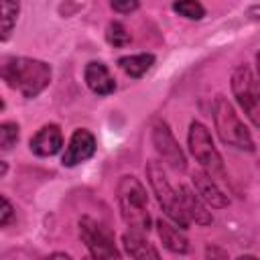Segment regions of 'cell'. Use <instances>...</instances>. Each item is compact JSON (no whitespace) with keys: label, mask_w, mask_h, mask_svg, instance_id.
I'll list each match as a JSON object with an SVG mask.
<instances>
[{"label":"cell","mask_w":260,"mask_h":260,"mask_svg":"<svg viewBox=\"0 0 260 260\" xmlns=\"http://www.w3.org/2000/svg\"><path fill=\"white\" fill-rule=\"evenodd\" d=\"M51 65L30 57H8L2 63V79L22 98H37L51 83Z\"/></svg>","instance_id":"1"},{"label":"cell","mask_w":260,"mask_h":260,"mask_svg":"<svg viewBox=\"0 0 260 260\" xmlns=\"http://www.w3.org/2000/svg\"><path fill=\"white\" fill-rule=\"evenodd\" d=\"M116 197L124 223L130 230H138L146 234L150 230L152 219L148 213V195L140 179H136L134 175L120 177L116 187Z\"/></svg>","instance_id":"2"},{"label":"cell","mask_w":260,"mask_h":260,"mask_svg":"<svg viewBox=\"0 0 260 260\" xmlns=\"http://www.w3.org/2000/svg\"><path fill=\"white\" fill-rule=\"evenodd\" d=\"M213 124L223 144L234 146L238 150L254 152V140L250 130L246 128V124L236 114L234 106L223 95H217L213 100Z\"/></svg>","instance_id":"3"},{"label":"cell","mask_w":260,"mask_h":260,"mask_svg":"<svg viewBox=\"0 0 260 260\" xmlns=\"http://www.w3.org/2000/svg\"><path fill=\"white\" fill-rule=\"evenodd\" d=\"M146 177H148V183H150V189L152 193L156 195V201L160 205V209L165 211V215L175 221L179 228L187 230L191 219L187 217L185 213V207H183V201H181V195H179V189H175L171 185V181L167 179L165 175V169L160 162L156 160H148L146 162Z\"/></svg>","instance_id":"4"},{"label":"cell","mask_w":260,"mask_h":260,"mask_svg":"<svg viewBox=\"0 0 260 260\" xmlns=\"http://www.w3.org/2000/svg\"><path fill=\"white\" fill-rule=\"evenodd\" d=\"M187 142H189V150H191L193 158L199 162V167L205 173H209L213 179H219V181L228 183V173H225V167H223V158H221L219 150L215 148L211 132L207 130V126L193 120L189 124Z\"/></svg>","instance_id":"5"},{"label":"cell","mask_w":260,"mask_h":260,"mask_svg":"<svg viewBox=\"0 0 260 260\" xmlns=\"http://www.w3.org/2000/svg\"><path fill=\"white\" fill-rule=\"evenodd\" d=\"M232 93L248 120L260 130V87L248 65H238L232 71Z\"/></svg>","instance_id":"6"},{"label":"cell","mask_w":260,"mask_h":260,"mask_svg":"<svg viewBox=\"0 0 260 260\" xmlns=\"http://www.w3.org/2000/svg\"><path fill=\"white\" fill-rule=\"evenodd\" d=\"M79 236H81V242L85 244L89 256H93V258H120V252L114 244L112 232L104 223L95 221L93 217L83 215L79 219Z\"/></svg>","instance_id":"7"},{"label":"cell","mask_w":260,"mask_h":260,"mask_svg":"<svg viewBox=\"0 0 260 260\" xmlns=\"http://www.w3.org/2000/svg\"><path fill=\"white\" fill-rule=\"evenodd\" d=\"M152 144H154V150L156 154L165 160V165L177 173H183L187 169V158H185V152L181 150L179 142L175 140L169 124L165 120H158L154 122L152 126Z\"/></svg>","instance_id":"8"},{"label":"cell","mask_w":260,"mask_h":260,"mask_svg":"<svg viewBox=\"0 0 260 260\" xmlns=\"http://www.w3.org/2000/svg\"><path fill=\"white\" fill-rule=\"evenodd\" d=\"M95 148H98L95 136L85 128H77V130H73V134L69 138V144L61 156V165L63 167H77V165L89 160L95 154Z\"/></svg>","instance_id":"9"},{"label":"cell","mask_w":260,"mask_h":260,"mask_svg":"<svg viewBox=\"0 0 260 260\" xmlns=\"http://www.w3.org/2000/svg\"><path fill=\"white\" fill-rule=\"evenodd\" d=\"M191 183H193V189L197 191V195L205 201V205H209L213 209H223L230 205V197L221 191V187L215 183V179L209 173H205L201 167L191 173Z\"/></svg>","instance_id":"10"},{"label":"cell","mask_w":260,"mask_h":260,"mask_svg":"<svg viewBox=\"0 0 260 260\" xmlns=\"http://www.w3.org/2000/svg\"><path fill=\"white\" fill-rule=\"evenodd\" d=\"M30 152L37 156H53L63 146V134L57 124H45L37 130V134L28 142Z\"/></svg>","instance_id":"11"},{"label":"cell","mask_w":260,"mask_h":260,"mask_svg":"<svg viewBox=\"0 0 260 260\" xmlns=\"http://www.w3.org/2000/svg\"><path fill=\"white\" fill-rule=\"evenodd\" d=\"M83 77H85L87 87H89L93 93H98V95H110V93H114V89H116V81H114V77H112L108 65L102 63V61H89V63L85 65Z\"/></svg>","instance_id":"12"},{"label":"cell","mask_w":260,"mask_h":260,"mask_svg":"<svg viewBox=\"0 0 260 260\" xmlns=\"http://www.w3.org/2000/svg\"><path fill=\"white\" fill-rule=\"evenodd\" d=\"M156 232L158 238L162 242V246L173 252V254H187L189 252V238L185 236V230L179 228L175 221H167V219H156Z\"/></svg>","instance_id":"13"},{"label":"cell","mask_w":260,"mask_h":260,"mask_svg":"<svg viewBox=\"0 0 260 260\" xmlns=\"http://www.w3.org/2000/svg\"><path fill=\"white\" fill-rule=\"evenodd\" d=\"M179 195H181L185 213H187V217H189L191 221H195L197 225H211L213 217H211V213L207 211L205 201L197 195V191L189 189L187 185H181V187H179Z\"/></svg>","instance_id":"14"},{"label":"cell","mask_w":260,"mask_h":260,"mask_svg":"<svg viewBox=\"0 0 260 260\" xmlns=\"http://www.w3.org/2000/svg\"><path fill=\"white\" fill-rule=\"evenodd\" d=\"M122 246H124L126 254H128L130 258H136V260H148V258L156 260V258L160 256L158 250L146 240L144 232H138V230L126 232V234L122 236Z\"/></svg>","instance_id":"15"},{"label":"cell","mask_w":260,"mask_h":260,"mask_svg":"<svg viewBox=\"0 0 260 260\" xmlns=\"http://www.w3.org/2000/svg\"><path fill=\"white\" fill-rule=\"evenodd\" d=\"M118 65H120V69H122L126 75L138 79V77H142V75L154 65V55H152V53L126 55V57H120V59H118Z\"/></svg>","instance_id":"16"},{"label":"cell","mask_w":260,"mask_h":260,"mask_svg":"<svg viewBox=\"0 0 260 260\" xmlns=\"http://www.w3.org/2000/svg\"><path fill=\"white\" fill-rule=\"evenodd\" d=\"M18 10H20L18 0H2V41L10 37L18 18Z\"/></svg>","instance_id":"17"},{"label":"cell","mask_w":260,"mask_h":260,"mask_svg":"<svg viewBox=\"0 0 260 260\" xmlns=\"http://www.w3.org/2000/svg\"><path fill=\"white\" fill-rule=\"evenodd\" d=\"M173 10L187 20H201L205 16V8L199 0H175Z\"/></svg>","instance_id":"18"},{"label":"cell","mask_w":260,"mask_h":260,"mask_svg":"<svg viewBox=\"0 0 260 260\" xmlns=\"http://www.w3.org/2000/svg\"><path fill=\"white\" fill-rule=\"evenodd\" d=\"M106 39L112 47H126L130 43V32L126 30V26L118 20L110 22L108 28H106Z\"/></svg>","instance_id":"19"},{"label":"cell","mask_w":260,"mask_h":260,"mask_svg":"<svg viewBox=\"0 0 260 260\" xmlns=\"http://www.w3.org/2000/svg\"><path fill=\"white\" fill-rule=\"evenodd\" d=\"M18 142V124L14 122H2L0 124V148L6 152Z\"/></svg>","instance_id":"20"},{"label":"cell","mask_w":260,"mask_h":260,"mask_svg":"<svg viewBox=\"0 0 260 260\" xmlns=\"http://www.w3.org/2000/svg\"><path fill=\"white\" fill-rule=\"evenodd\" d=\"M110 6L120 14H130L140 6V2L138 0H110Z\"/></svg>","instance_id":"21"},{"label":"cell","mask_w":260,"mask_h":260,"mask_svg":"<svg viewBox=\"0 0 260 260\" xmlns=\"http://www.w3.org/2000/svg\"><path fill=\"white\" fill-rule=\"evenodd\" d=\"M12 215H14V209L8 201L6 195H2V211H0V228H6L10 221H12Z\"/></svg>","instance_id":"22"},{"label":"cell","mask_w":260,"mask_h":260,"mask_svg":"<svg viewBox=\"0 0 260 260\" xmlns=\"http://www.w3.org/2000/svg\"><path fill=\"white\" fill-rule=\"evenodd\" d=\"M246 16H248V18H252V20H260V4L250 6V8H248V12H246Z\"/></svg>","instance_id":"23"},{"label":"cell","mask_w":260,"mask_h":260,"mask_svg":"<svg viewBox=\"0 0 260 260\" xmlns=\"http://www.w3.org/2000/svg\"><path fill=\"white\" fill-rule=\"evenodd\" d=\"M207 256H225V252H221V250H211V248H207Z\"/></svg>","instance_id":"24"},{"label":"cell","mask_w":260,"mask_h":260,"mask_svg":"<svg viewBox=\"0 0 260 260\" xmlns=\"http://www.w3.org/2000/svg\"><path fill=\"white\" fill-rule=\"evenodd\" d=\"M256 69H258V79H260V51L256 53Z\"/></svg>","instance_id":"25"}]
</instances>
